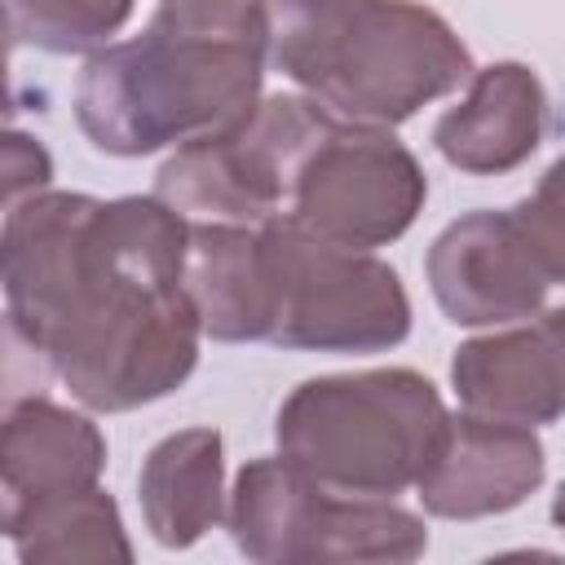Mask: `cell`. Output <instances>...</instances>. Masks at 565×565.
<instances>
[{"instance_id":"obj_11","label":"cell","mask_w":565,"mask_h":565,"mask_svg":"<svg viewBox=\"0 0 565 565\" xmlns=\"http://www.w3.org/2000/svg\"><path fill=\"white\" fill-rule=\"evenodd\" d=\"M543 124V79L525 62H494L477 71L463 102L433 124V146L450 168L468 177H503L539 150Z\"/></svg>"},{"instance_id":"obj_8","label":"cell","mask_w":565,"mask_h":565,"mask_svg":"<svg viewBox=\"0 0 565 565\" xmlns=\"http://www.w3.org/2000/svg\"><path fill=\"white\" fill-rule=\"evenodd\" d=\"M428 177L419 159L375 124L335 119L309 150L287 216L340 247H384L402 238L424 212Z\"/></svg>"},{"instance_id":"obj_20","label":"cell","mask_w":565,"mask_h":565,"mask_svg":"<svg viewBox=\"0 0 565 565\" xmlns=\"http://www.w3.org/2000/svg\"><path fill=\"white\" fill-rule=\"evenodd\" d=\"M539 331H543V340L552 349V362H556V375H561V393H565V305L547 309L539 318Z\"/></svg>"},{"instance_id":"obj_19","label":"cell","mask_w":565,"mask_h":565,"mask_svg":"<svg viewBox=\"0 0 565 565\" xmlns=\"http://www.w3.org/2000/svg\"><path fill=\"white\" fill-rule=\"evenodd\" d=\"M4 172H9V203L26 199V194H40L53 177V163L44 154L40 141L22 137V132H9V146H4Z\"/></svg>"},{"instance_id":"obj_16","label":"cell","mask_w":565,"mask_h":565,"mask_svg":"<svg viewBox=\"0 0 565 565\" xmlns=\"http://www.w3.org/2000/svg\"><path fill=\"white\" fill-rule=\"evenodd\" d=\"M4 534L22 565H79V561L128 565L132 561L119 503L102 486L4 508Z\"/></svg>"},{"instance_id":"obj_12","label":"cell","mask_w":565,"mask_h":565,"mask_svg":"<svg viewBox=\"0 0 565 565\" xmlns=\"http://www.w3.org/2000/svg\"><path fill=\"white\" fill-rule=\"evenodd\" d=\"M106 472L102 428L49 397H18L0 428L4 508L35 503L66 490H88Z\"/></svg>"},{"instance_id":"obj_6","label":"cell","mask_w":565,"mask_h":565,"mask_svg":"<svg viewBox=\"0 0 565 565\" xmlns=\"http://www.w3.org/2000/svg\"><path fill=\"white\" fill-rule=\"evenodd\" d=\"M269 335L305 353H384L411 335V300L397 269L371 252L327 243L291 216L260 221Z\"/></svg>"},{"instance_id":"obj_5","label":"cell","mask_w":565,"mask_h":565,"mask_svg":"<svg viewBox=\"0 0 565 565\" xmlns=\"http://www.w3.org/2000/svg\"><path fill=\"white\" fill-rule=\"evenodd\" d=\"M234 547L256 565H349L424 556L428 530L393 499L340 494L287 455L247 459L225 508Z\"/></svg>"},{"instance_id":"obj_15","label":"cell","mask_w":565,"mask_h":565,"mask_svg":"<svg viewBox=\"0 0 565 565\" xmlns=\"http://www.w3.org/2000/svg\"><path fill=\"white\" fill-rule=\"evenodd\" d=\"M185 291L199 309L203 335L221 344H247L269 335V291L260 225L190 221Z\"/></svg>"},{"instance_id":"obj_21","label":"cell","mask_w":565,"mask_h":565,"mask_svg":"<svg viewBox=\"0 0 565 565\" xmlns=\"http://www.w3.org/2000/svg\"><path fill=\"white\" fill-rule=\"evenodd\" d=\"M552 525L565 534V481H561V490H556V499H552Z\"/></svg>"},{"instance_id":"obj_18","label":"cell","mask_w":565,"mask_h":565,"mask_svg":"<svg viewBox=\"0 0 565 565\" xmlns=\"http://www.w3.org/2000/svg\"><path fill=\"white\" fill-rule=\"evenodd\" d=\"M516 207L530 221V230L543 238V247L552 252V260H556V269L565 278V154L556 163H547V172L539 177V185Z\"/></svg>"},{"instance_id":"obj_7","label":"cell","mask_w":565,"mask_h":565,"mask_svg":"<svg viewBox=\"0 0 565 565\" xmlns=\"http://www.w3.org/2000/svg\"><path fill=\"white\" fill-rule=\"evenodd\" d=\"M331 124L335 115L313 97H260L234 124L177 146L154 172V194L190 221L260 225L287 216L296 177Z\"/></svg>"},{"instance_id":"obj_2","label":"cell","mask_w":565,"mask_h":565,"mask_svg":"<svg viewBox=\"0 0 565 565\" xmlns=\"http://www.w3.org/2000/svg\"><path fill=\"white\" fill-rule=\"evenodd\" d=\"M265 57V0H159L141 35L84 62L75 124L102 154L177 150L260 102Z\"/></svg>"},{"instance_id":"obj_9","label":"cell","mask_w":565,"mask_h":565,"mask_svg":"<svg viewBox=\"0 0 565 565\" xmlns=\"http://www.w3.org/2000/svg\"><path fill=\"white\" fill-rule=\"evenodd\" d=\"M433 300L455 327H503L543 313L561 269L521 207H477L450 221L424 260Z\"/></svg>"},{"instance_id":"obj_10","label":"cell","mask_w":565,"mask_h":565,"mask_svg":"<svg viewBox=\"0 0 565 565\" xmlns=\"http://www.w3.org/2000/svg\"><path fill=\"white\" fill-rule=\"evenodd\" d=\"M543 477L547 450L530 424L459 411L446 419L415 490L424 512L441 521H481L521 508L543 486Z\"/></svg>"},{"instance_id":"obj_1","label":"cell","mask_w":565,"mask_h":565,"mask_svg":"<svg viewBox=\"0 0 565 565\" xmlns=\"http://www.w3.org/2000/svg\"><path fill=\"white\" fill-rule=\"evenodd\" d=\"M185 252L190 216L159 194H26L0 234L9 327L84 411L150 406L199 366Z\"/></svg>"},{"instance_id":"obj_3","label":"cell","mask_w":565,"mask_h":565,"mask_svg":"<svg viewBox=\"0 0 565 565\" xmlns=\"http://www.w3.org/2000/svg\"><path fill=\"white\" fill-rule=\"evenodd\" d=\"M269 62L344 124L397 128L468 84L472 53L419 0H265Z\"/></svg>"},{"instance_id":"obj_14","label":"cell","mask_w":565,"mask_h":565,"mask_svg":"<svg viewBox=\"0 0 565 565\" xmlns=\"http://www.w3.org/2000/svg\"><path fill=\"white\" fill-rule=\"evenodd\" d=\"M137 503L159 547L185 552L225 516V441L216 428H181L150 446Z\"/></svg>"},{"instance_id":"obj_4","label":"cell","mask_w":565,"mask_h":565,"mask_svg":"<svg viewBox=\"0 0 565 565\" xmlns=\"http://www.w3.org/2000/svg\"><path fill=\"white\" fill-rule=\"evenodd\" d=\"M450 411L428 375L375 366L296 384L278 415V455L340 494L393 499L428 468Z\"/></svg>"},{"instance_id":"obj_17","label":"cell","mask_w":565,"mask_h":565,"mask_svg":"<svg viewBox=\"0 0 565 565\" xmlns=\"http://www.w3.org/2000/svg\"><path fill=\"white\" fill-rule=\"evenodd\" d=\"M132 9L137 0H9V31L44 53H97Z\"/></svg>"},{"instance_id":"obj_13","label":"cell","mask_w":565,"mask_h":565,"mask_svg":"<svg viewBox=\"0 0 565 565\" xmlns=\"http://www.w3.org/2000/svg\"><path fill=\"white\" fill-rule=\"evenodd\" d=\"M450 384L459 406L486 419L539 428L565 415L561 375L539 322L463 340L450 358Z\"/></svg>"}]
</instances>
